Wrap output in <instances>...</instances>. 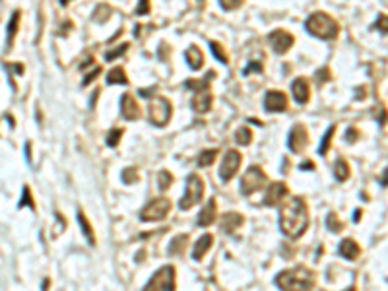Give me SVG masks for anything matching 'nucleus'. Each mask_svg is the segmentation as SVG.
<instances>
[{
	"mask_svg": "<svg viewBox=\"0 0 388 291\" xmlns=\"http://www.w3.org/2000/svg\"><path fill=\"white\" fill-rule=\"evenodd\" d=\"M78 221H80V227H82L84 235L88 237L89 245H95V233H93V227H91L89 219H88V218L84 216V212H78Z\"/></svg>",
	"mask_w": 388,
	"mask_h": 291,
	"instance_id": "obj_24",
	"label": "nucleus"
},
{
	"mask_svg": "<svg viewBox=\"0 0 388 291\" xmlns=\"http://www.w3.org/2000/svg\"><path fill=\"white\" fill-rule=\"evenodd\" d=\"M243 216L237 214V212H229L223 216V221H221V229L227 233V235H233L241 225H243Z\"/></svg>",
	"mask_w": 388,
	"mask_h": 291,
	"instance_id": "obj_19",
	"label": "nucleus"
},
{
	"mask_svg": "<svg viewBox=\"0 0 388 291\" xmlns=\"http://www.w3.org/2000/svg\"><path fill=\"white\" fill-rule=\"evenodd\" d=\"M99 74H101V68H99V66H97V68H95V70H93V72H91V74H88V76H86V78H84V86H88V84H91V82H93V80H95V78H97V76H99Z\"/></svg>",
	"mask_w": 388,
	"mask_h": 291,
	"instance_id": "obj_42",
	"label": "nucleus"
},
{
	"mask_svg": "<svg viewBox=\"0 0 388 291\" xmlns=\"http://www.w3.org/2000/svg\"><path fill=\"white\" fill-rule=\"evenodd\" d=\"M213 245V235H210V233H206V235H202L196 243H194V251H193V258L196 262H200L204 256H206V253L210 251V247Z\"/></svg>",
	"mask_w": 388,
	"mask_h": 291,
	"instance_id": "obj_17",
	"label": "nucleus"
},
{
	"mask_svg": "<svg viewBox=\"0 0 388 291\" xmlns=\"http://www.w3.org/2000/svg\"><path fill=\"white\" fill-rule=\"evenodd\" d=\"M241 6H243L241 0H223V2H221V8H223V10H237V8H241Z\"/></svg>",
	"mask_w": 388,
	"mask_h": 291,
	"instance_id": "obj_40",
	"label": "nucleus"
},
{
	"mask_svg": "<svg viewBox=\"0 0 388 291\" xmlns=\"http://www.w3.org/2000/svg\"><path fill=\"white\" fill-rule=\"evenodd\" d=\"M212 78H215V72H208L204 78H200V80H187L185 82V86L189 88V90H194V91H208V86H210V82H212Z\"/></svg>",
	"mask_w": 388,
	"mask_h": 291,
	"instance_id": "obj_22",
	"label": "nucleus"
},
{
	"mask_svg": "<svg viewBox=\"0 0 388 291\" xmlns=\"http://www.w3.org/2000/svg\"><path fill=\"white\" fill-rule=\"evenodd\" d=\"M359 136H361V134H359V130H357L355 127H350L348 132H346V140H348V142H357Z\"/></svg>",
	"mask_w": 388,
	"mask_h": 291,
	"instance_id": "obj_41",
	"label": "nucleus"
},
{
	"mask_svg": "<svg viewBox=\"0 0 388 291\" xmlns=\"http://www.w3.org/2000/svg\"><path fill=\"white\" fill-rule=\"evenodd\" d=\"M299 167H301V171H307V169H313L315 165H313V161H305V163H301Z\"/></svg>",
	"mask_w": 388,
	"mask_h": 291,
	"instance_id": "obj_45",
	"label": "nucleus"
},
{
	"mask_svg": "<svg viewBox=\"0 0 388 291\" xmlns=\"http://www.w3.org/2000/svg\"><path fill=\"white\" fill-rule=\"evenodd\" d=\"M171 113H173V107L169 99L156 97V95L152 97L150 107H148V119L154 127H165L171 121Z\"/></svg>",
	"mask_w": 388,
	"mask_h": 291,
	"instance_id": "obj_5",
	"label": "nucleus"
},
{
	"mask_svg": "<svg viewBox=\"0 0 388 291\" xmlns=\"http://www.w3.org/2000/svg\"><path fill=\"white\" fill-rule=\"evenodd\" d=\"M187 245H189V235H179V237H175L169 243L167 251H169L171 256H177V255H183V251L187 249Z\"/></svg>",
	"mask_w": 388,
	"mask_h": 291,
	"instance_id": "obj_23",
	"label": "nucleus"
},
{
	"mask_svg": "<svg viewBox=\"0 0 388 291\" xmlns=\"http://www.w3.org/2000/svg\"><path fill=\"white\" fill-rule=\"evenodd\" d=\"M326 225H328V229H330V231H334V233H340V231L344 229V223L338 219V216H336V214H328Z\"/></svg>",
	"mask_w": 388,
	"mask_h": 291,
	"instance_id": "obj_32",
	"label": "nucleus"
},
{
	"mask_svg": "<svg viewBox=\"0 0 388 291\" xmlns=\"http://www.w3.org/2000/svg\"><path fill=\"white\" fill-rule=\"evenodd\" d=\"M171 184H173V175H171L169 171H161V173H159V188H161V190H167Z\"/></svg>",
	"mask_w": 388,
	"mask_h": 291,
	"instance_id": "obj_35",
	"label": "nucleus"
},
{
	"mask_svg": "<svg viewBox=\"0 0 388 291\" xmlns=\"http://www.w3.org/2000/svg\"><path fill=\"white\" fill-rule=\"evenodd\" d=\"M287 184L285 182H272L270 186H268V190H266V194H264V200H262V204L264 206H278L285 196H287Z\"/></svg>",
	"mask_w": 388,
	"mask_h": 291,
	"instance_id": "obj_12",
	"label": "nucleus"
},
{
	"mask_svg": "<svg viewBox=\"0 0 388 291\" xmlns=\"http://www.w3.org/2000/svg\"><path fill=\"white\" fill-rule=\"evenodd\" d=\"M381 25H383V33H387V16H385V14H383L381 19L377 21V27H381Z\"/></svg>",
	"mask_w": 388,
	"mask_h": 291,
	"instance_id": "obj_44",
	"label": "nucleus"
},
{
	"mask_svg": "<svg viewBox=\"0 0 388 291\" xmlns=\"http://www.w3.org/2000/svg\"><path fill=\"white\" fill-rule=\"evenodd\" d=\"M268 39H270V43H272V49H274L278 55L287 53V51L293 47V43H295V37H293L289 31H285V29H276V31H272Z\"/></svg>",
	"mask_w": 388,
	"mask_h": 291,
	"instance_id": "obj_11",
	"label": "nucleus"
},
{
	"mask_svg": "<svg viewBox=\"0 0 388 291\" xmlns=\"http://www.w3.org/2000/svg\"><path fill=\"white\" fill-rule=\"evenodd\" d=\"M136 12H138V14H148V12H150V4H148V2H140V6H138Z\"/></svg>",
	"mask_w": 388,
	"mask_h": 291,
	"instance_id": "obj_43",
	"label": "nucleus"
},
{
	"mask_svg": "<svg viewBox=\"0 0 388 291\" xmlns=\"http://www.w3.org/2000/svg\"><path fill=\"white\" fill-rule=\"evenodd\" d=\"M107 84H128V78H126V72L123 66H117L113 68L109 74H107Z\"/></svg>",
	"mask_w": 388,
	"mask_h": 291,
	"instance_id": "obj_25",
	"label": "nucleus"
},
{
	"mask_svg": "<svg viewBox=\"0 0 388 291\" xmlns=\"http://www.w3.org/2000/svg\"><path fill=\"white\" fill-rule=\"evenodd\" d=\"M334 177H336L340 182H344V181L350 179V165H348L346 159L340 157V159L336 161V165H334Z\"/></svg>",
	"mask_w": 388,
	"mask_h": 291,
	"instance_id": "obj_26",
	"label": "nucleus"
},
{
	"mask_svg": "<svg viewBox=\"0 0 388 291\" xmlns=\"http://www.w3.org/2000/svg\"><path fill=\"white\" fill-rule=\"evenodd\" d=\"M25 157H27V161L31 163V144H29V142L25 144Z\"/></svg>",
	"mask_w": 388,
	"mask_h": 291,
	"instance_id": "obj_46",
	"label": "nucleus"
},
{
	"mask_svg": "<svg viewBox=\"0 0 388 291\" xmlns=\"http://www.w3.org/2000/svg\"><path fill=\"white\" fill-rule=\"evenodd\" d=\"M334 132H336V127L332 125V127L326 130V134L322 136V142H320V146H318V153H320V155H326V153H328V147H330V144H332V136H334Z\"/></svg>",
	"mask_w": 388,
	"mask_h": 291,
	"instance_id": "obj_29",
	"label": "nucleus"
},
{
	"mask_svg": "<svg viewBox=\"0 0 388 291\" xmlns=\"http://www.w3.org/2000/svg\"><path fill=\"white\" fill-rule=\"evenodd\" d=\"M177 290V272L175 266L167 264L159 268L148 282L144 291H175Z\"/></svg>",
	"mask_w": 388,
	"mask_h": 291,
	"instance_id": "obj_4",
	"label": "nucleus"
},
{
	"mask_svg": "<svg viewBox=\"0 0 388 291\" xmlns=\"http://www.w3.org/2000/svg\"><path fill=\"white\" fill-rule=\"evenodd\" d=\"M328 80H332V76H330V70H328V66H324V68H320V70L317 72V82L324 84V82H328Z\"/></svg>",
	"mask_w": 388,
	"mask_h": 291,
	"instance_id": "obj_38",
	"label": "nucleus"
},
{
	"mask_svg": "<svg viewBox=\"0 0 388 291\" xmlns=\"http://www.w3.org/2000/svg\"><path fill=\"white\" fill-rule=\"evenodd\" d=\"M241 163H243V155H241L237 149H229V151L225 153L223 163H221V169H219V177H221V181H225V182L231 181V179L237 175Z\"/></svg>",
	"mask_w": 388,
	"mask_h": 291,
	"instance_id": "obj_9",
	"label": "nucleus"
},
{
	"mask_svg": "<svg viewBox=\"0 0 388 291\" xmlns=\"http://www.w3.org/2000/svg\"><path fill=\"white\" fill-rule=\"evenodd\" d=\"M338 251H340V255H342L346 260H355V258L361 255V247H359L353 239H344V241L340 243Z\"/></svg>",
	"mask_w": 388,
	"mask_h": 291,
	"instance_id": "obj_20",
	"label": "nucleus"
},
{
	"mask_svg": "<svg viewBox=\"0 0 388 291\" xmlns=\"http://www.w3.org/2000/svg\"><path fill=\"white\" fill-rule=\"evenodd\" d=\"M19 206H21V208L27 206V208L35 210V204H33V198H31V190H29V186H23V194H21V202H19Z\"/></svg>",
	"mask_w": 388,
	"mask_h": 291,
	"instance_id": "obj_36",
	"label": "nucleus"
},
{
	"mask_svg": "<svg viewBox=\"0 0 388 291\" xmlns=\"http://www.w3.org/2000/svg\"><path fill=\"white\" fill-rule=\"evenodd\" d=\"M169 212H171V200L169 198H156L140 212V219L142 221H159Z\"/></svg>",
	"mask_w": 388,
	"mask_h": 291,
	"instance_id": "obj_8",
	"label": "nucleus"
},
{
	"mask_svg": "<svg viewBox=\"0 0 388 291\" xmlns=\"http://www.w3.org/2000/svg\"><path fill=\"white\" fill-rule=\"evenodd\" d=\"M266 181H268V177H266L264 169L258 167V165H252V167H248L247 173L241 177V192H243L245 196H250L252 192L260 190V188L266 184Z\"/></svg>",
	"mask_w": 388,
	"mask_h": 291,
	"instance_id": "obj_6",
	"label": "nucleus"
},
{
	"mask_svg": "<svg viewBox=\"0 0 388 291\" xmlns=\"http://www.w3.org/2000/svg\"><path fill=\"white\" fill-rule=\"evenodd\" d=\"M202 198H204V181L198 175H189L187 177V190H185V196L179 202V208L191 210Z\"/></svg>",
	"mask_w": 388,
	"mask_h": 291,
	"instance_id": "obj_7",
	"label": "nucleus"
},
{
	"mask_svg": "<svg viewBox=\"0 0 388 291\" xmlns=\"http://www.w3.org/2000/svg\"><path fill=\"white\" fill-rule=\"evenodd\" d=\"M280 227L291 239H299L307 231L309 208H307V202L303 196H293L287 202H283V206L280 210Z\"/></svg>",
	"mask_w": 388,
	"mask_h": 291,
	"instance_id": "obj_1",
	"label": "nucleus"
},
{
	"mask_svg": "<svg viewBox=\"0 0 388 291\" xmlns=\"http://www.w3.org/2000/svg\"><path fill=\"white\" fill-rule=\"evenodd\" d=\"M262 68H264V66H262L260 62H254V60H252V62H248V66L243 70V76H248L250 72H262Z\"/></svg>",
	"mask_w": 388,
	"mask_h": 291,
	"instance_id": "obj_39",
	"label": "nucleus"
},
{
	"mask_svg": "<svg viewBox=\"0 0 388 291\" xmlns=\"http://www.w3.org/2000/svg\"><path fill=\"white\" fill-rule=\"evenodd\" d=\"M235 140H237L239 144L248 146L252 142V130H250L248 127H241V128L235 132Z\"/></svg>",
	"mask_w": 388,
	"mask_h": 291,
	"instance_id": "obj_30",
	"label": "nucleus"
},
{
	"mask_svg": "<svg viewBox=\"0 0 388 291\" xmlns=\"http://www.w3.org/2000/svg\"><path fill=\"white\" fill-rule=\"evenodd\" d=\"M217 153H219V149H204L200 155H198V159H196V163H198V167H210L212 163H213V159L217 157Z\"/></svg>",
	"mask_w": 388,
	"mask_h": 291,
	"instance_id": "obj_27",
	"label": "nucleus"
},
{
	"mask_svg": "<svg viewBox=\"0 0 388 291\" xmlns=\"http://www.w3.org/2000/svg\"><path fill=\"white\" fill-rule=\"evenodd\" d=\"M287 146L293 153H301L309 146V132L303 125H293L287 134Z\"/></svg>",
	"mask_w": 388,
	"mask_h": 291,
	"instance_id": "obj_10",
	"label": "nucleus"
},
{
	"mask_svg": "<svg viewBox=\"0 0 388 291\" xmlns=\"http://www.w3.org/2000/svg\"><path fill=\"white\" fill-rule=\"evenodd\" d=\"M215 214H217V206H215V198H212L204 208H202V212L198 214V225L200 227H208L210 223H213V219H215Z\"/></svg>",
	"mask_w": 388,
	"mask_h": 291,
	"instance_id": "obj_16",
	"label": "nucleus"
},
{
	"mask_svg": "<svg viewBox=\"0 0 388 291\" xmlns=\"http://www.w3.org/2000/svg\"><path fill=\"white\" fill-rule=\"evenodd\" d=\"M123 132H124L123 128H113V130H109V134H107V146H109V147H115V146H119Z\"/></svg>",
	"mask_w": 388,
	"mask_h": 291,
	"instance_id": "obj_33",
	"label": "nucleus"
},
{
	"mask_svg": "<svg viewBox=\"0 0 388 291\" xmlns=\"http://www.w3.org/2000/svg\"><path fill=\"white\" fill-rule=\"evenodd\" d=\"M305 29L318 37V39H334L340 33V25L334 18H330L324 12H315L309 16V19L305 21Z\"/></svg>",
	"mask_w": 388,
	"mask_h": 291,
	"instance_id": "obj_3",
	"label": "nucleus"
},
{
	"mask_svg": "<svg viewBox=\"0 0 388 291\" xmlns=\"http://www.w3.org/2000/svg\"><path fill=\"white\" fill-rule=\"evenodd\" d=\"M264 107L270 113H283L287 109V95L283 91H268L264 99Z\"/></svg>",
	"mask_w": 388,
	"mask_h": 291,
	"instance_id": "obj_14",
	"label": "nucleus"
},
{
	"mask_svg": "<svg viewBox=\"0 0 388 291\" xmlns=\"http://www.w3.org/2000/svg\"><path fill=\"white\" fill-rule=\"evenodd\" d=\"M18 23H19V12H14L12 14V19L8 23V45L14 41L16 37V31H18Z\"/></svg>",
	"mask_w": 388,
	"mask_h": 291,
	"instance_id": "obj_31",
	"label": "nucleus"
},
{
	"mask_svg": "<svg viewBox=\"0 0 388 291\" xmlns=\"http://www.w3.org/2000/svg\"><path fill=\"white\" fill-rule=\"evenodd\" d=\"M210 49H212L213 56H215L219 62H223V64H227V62H229V56H227V53H225L223 45H219L217 41H210Z\"/></svg>",
	"mask_w": 388,
	"mask_h": 291,
	"instance_id": "obj_28",
	"label": "nucleus"
},
{
	"mask_svg": "<svg viewBox=\"0 0 388 291\" xmlns=\"http://www.w3.org/2000/svg\"><path fill=\"white\" fill-rule=\"evenodd\" d=\"M185 58H187L189 66L194 68V70H200L202 64H204V55H202V51L198 47H189L187 53H185Z\"/></svg>",
	"mask_w": 388,
	"mask_h": 291,
	"instance_id": "obj_21",
	"label": "nucleus"
},
{
	"mask_svg": "<svg viewBox=\"0 0 388 291\" xmlns=\"http://www.w3.org/2000/svg\"><path fill=\"white\" fill-rule=\"evenodd\" d=\"M276 286L282 291H311L315 288V272L307 266H295L276 276Z\"/></svg>",
	"mask_w": 388,
	"mask_h": 291,
	"instance_id": "obj_2",
	"label": "nucleus"
},
{
	"mask_svg": "<svg viewBox=\"0 0 388 291\" xmlns=\"http://www.w3.org/2000/svg\"><path fill=\"white\" fill-rule=\"evenodd\" d=\"M291 93H293V99L299 103V105H305L311 97V86L305 78H295L293 84H291Z\"/></svg>",
	"mask_w": 388,
	"mask_h": 291,
	"instance_id": "obj_15",
	"label": "nucleus"
},
{
	"mask_svg": "<svg viewBox=\"0 0 388 291\" xmlns=\"http://www.w3.org/2000/svg\"><path fill=\"white\" fill-rule=\"evenodd\" d=\"M212 103H213V95H212L210 91H200V93L194 95L193 109L196 113L204 115V113H208V111L212 109Z\"/></svg>",
	"mask_w": 388,
	"mask_h": 291,
	"instance_id": "obj_18",
	"label": "nucleus"
},
{
	"mask_svg": "<svg viewBox=\"0 0 388 291\" xmlns=\"http://www.w3.org/2000/svg\"><path fill=\"white\" fill-rule=\"evenodd\" d=\"M121 115L126 121H138L142 115L140 105L136 103V99L130 93H123V97H121Z\"/></svg>",
	"mask_w": 388,
	"mask_h": 291,
	"instance_id": "obj_13",
	"label": "nucleus"
},
{
	"mask_svg": "<svg viewBox=\"0 0 388 291\" xmlns=\"http://www.w3.org/2000/svg\"><path fill=\"white\" fill-rule=\"evenodd\" d=\"M123 182H126V184L138 182V173H136V169H132V167H126V169L123 171Z\"/></svg>",
	"mask_w": 388,
	"mask_h": 291,
	"instance_id": "obj_34",
	"label": "nucleus"
},
{
	"mask_svg": "<svg viewBox=\"0 0 388 291\" xmlns=\"http://www.w3.org/2000/svg\"><path fill=\"white\" fill-rule=\"evenodd\" d=\"M130 45L128 43H124V45H121V47H117L115 51H109L107 55H105V60H113V58H117V56H121V55H124L126 53V49H128Z\"/></svg>",
	"mask_w": 388,
	"mask_h": 291,
	"instance_id": "obj_37",
	"label": "nucleus"
},
{
	"mask_svg": "<svg viewBox=\"0 0 388 291\" xmlns=\"http://www.w3.org/2000/svg\"><path fill=\"white\" fill-rule=\"evenodd\" d=\"M346 291H355V288H350V290H346Z\"/></svg>",
	"mask_w": 388,
	"mask_h": 291,
	"instance_id": "obj_48",
	"label": "nucleus"
},
{
	"mask_svg": "<svg viewBox=\"0 0 388 291\" xmlns=\"http://www.w3.org/2000/svg\"><path fill=\"white\" fill-rule=\"evenodd\" d=\"M359 218H361V210H355V214H353V221L357 223V221H359Z\"/></svg>",
	"mask_w": 388,
	"mask_h": 291,
	"instance_id": "obj_47",
	"label": "nucleus"
}]
</instances>
